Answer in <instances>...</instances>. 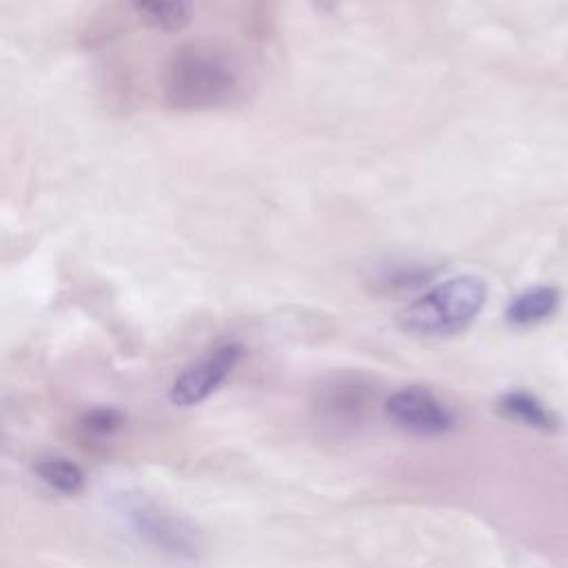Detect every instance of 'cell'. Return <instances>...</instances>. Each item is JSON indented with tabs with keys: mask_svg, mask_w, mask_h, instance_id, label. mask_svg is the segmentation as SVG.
Masks as SVG:
<instances>
[{
	"mask_svg": "<svg viewBox=\"0 0 568 568\" xmlns=\"http://www.w3.org/2000/svg\"><path fill=\"white\" fill-rule=\"evenodd\" d=\"M162 100L173 111L229 106L242 93V71L233 55L213 42H186L164 62Z\"/></svg>",
	"mask_w": 568,
	"mask_h": 568,
	"instance_id": "1",
	"label": "cell"
},
{
	"mask_svg": "<svg viewBox=\"0 0 568 568\" xmlns=\"http://www.w3.org/2000/svg\"><path fill=\"white\" fill-rule=\"evenodd\" d=\"M488 286L477 275H457L428 288L397 317L399 326L419 337H450L468 328L481 313Z\"/></svg>",
	"mask_w": 568,
	"mask_h": 568,
	"instance_id": "2",
	"label": "cell"
},
{
	"mask_svg": "<svg viewBox=\"0 0 568 568\" xmlns=\"http://www.w3.org/2000/svg\"><path fill=\"white\" fill-rule=\"evenodd\" d=\"M118 513L133 535L153 550L173 559L193 561L200 557V532L173 510L140 493L118 495Z\"/></svg>",
	"mask_w": 568,
	"mask_h": 568,
	"instance_id": "3",
	"label": "cell"
},
{
	"mask_svg": "<svg viewBox=\"0 0 568 568\" xmlns=\"http://www.w3.org/2000/svg\"><path fill=\"white\" fill-rule=\"evenodd\" d=\"M386 417L419 437H439L455 428L453 410L426 386H404L388 395L384 404Z\"/></svg>",
	"mask_w": 568,
	"mask_h": 568,
	"instance_id": "4",
	"label": "cell"
},
{
	"mask_svg": "<svg viewBox=\"0 0 568 568\" xmlns=\"http://www.w3.org/2000/svg\"><path fill=\"white\" fill-rule=\"evenodd\" d=\"M242 357L244 348L235 342L222 344L215 351L206 353L173 379L169 390L171 404L180 408H191L204 402L224 384V379L235 371Z\"/></svg>",
	"mask_w": 568,
	"mask_h": 568,
	"instance_id": "5",
	"label": "cell"
},
{
	"mask_svg": "<svg viewBox=\"0 0 568 568\" xmlns=\"http://www.w3.org/2000/svg\"><path fill=\"white\" fill-rule=\"evenodd\" d=\"M497 410L504 417H508L517 424H524L528 428H535V430H555L559 426L557 415L544 402H539L532 393L521 390V388L499 395Z\"/></svg>",
	"mask_w": 568,
	"mask_h": 568,
	"instance_id": "6",
	"label": "cell"
},
{
	"mask_svg": "<svg viewBox=\"0 0 568 568\" xmlns=\"http://www.w3.org/2000/svg\"><path fill=\"white\" fill-rule=\"evenodd\" d=\"M559 308V291L555 286H532L519 293L506 308L513 326H532L548 320Z\"/></svg>",
	"mask_w": 568,
	"mask_h": 568,
	"instance_id": "7",
	"label": "cell"
},
{
	"mask_svg": "<svg viewBox=\"0 0 568 568\" xmlns=\"http://www.w3.org/2000/svg\"><path fill=\"white\" fill-rule=\"evenodd\" d=\"M33 473L42 484L60 495H78L84 488L82 468L62 455H42L33 462Z\"/></svg>",
	"mask_w": 568,
	"mask_h": 568,
	"instance_id": "8",
	"label": "cell"
},
{
	"mask_svg": "<svg viewBox=\"0 0 568 568\" xmlns=\"http://www.w3.org/2000/svg\"><path fill=\"white\" fill-rule=\"evenodd\" d=\"M138 11L151 22L155 29L175 33L182 31L193 16L191 0H133Z\"/></svg>",
	"mask_w": 568,
	"mask_h": 568,
	"instance_id": "9",
	"label": "cell"
},
{
	"mask_svg": "<svg viewBox=\"0 0 568 568\" xmlns=\"http://www.w3.org/2000/svg\"><path fill=\"white\" fill-rule=\"evenodd\" d=\"M364 406V393L357 384H335L328 395H326V404L324 408L331 415H337V419H353L357 410H362Z\"/></svg>",
	"mask_w": 568,
	"mask_h": 568,
	"instance_id": "10",
	"label": "cell"
},
{
	"mask_svg": "<svg viewBox=\"0 0 568 568\" xmlns=\"http://www.w3.org/2000/svg\"><path fill=\"white\" fill-rule=\"evenodd\" d=\"M122 422H124V415L118 408L100 406V408L87 410L82 415L80 428L87 435H93V437H109V435H113L122 426Z\"/></svg>",
	"mask_w": 568,
	"mask_h": 568,
	"instance_id": "11",
	"label": "cell"
},
{
	"mask_svg": "<svg viewBox=\"0 0 568 568\" xmlns=\"http://www.w3.org/2000/svg\"><path fill=\"white\" fill-rule=\"evenodd\" d=\"M428 282V268L422 266H399L377 275V288L382 291H413Z\"/></svg>",
	"mask_w": 568,
	"mask_h": 568,
	"instance_id": "12",
	"label": "cell"
}]
</instances>
